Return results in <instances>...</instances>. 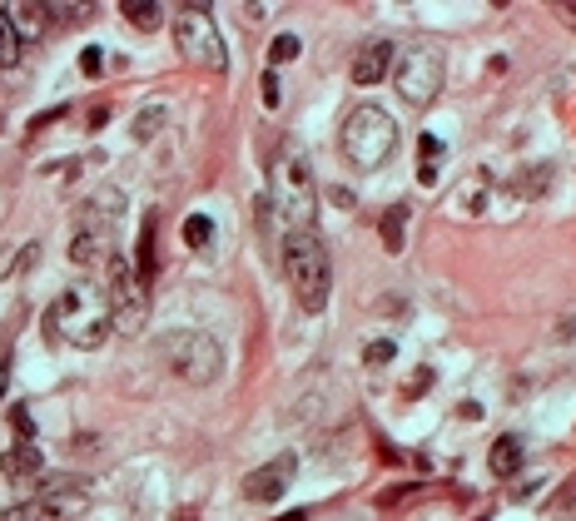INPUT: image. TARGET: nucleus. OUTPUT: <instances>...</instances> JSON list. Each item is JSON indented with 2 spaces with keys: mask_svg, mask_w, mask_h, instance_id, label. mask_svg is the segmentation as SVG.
Returning <instances> with one entry per match:
<instances>
[{
  "mask_svg": "<svg viewBox=\"0 0 576 521\" xmlns=\"http://www.w3.org/2000/svg\"><path fill=\"white\" fill-rule=\"evenodd\" d=\"M442 75H447L442 50H437V45H413V50L398 60L393 85H398V95H403L413 110H428L432 100L442 95Z\"/></svg>",
  "mask_w": 576,
  "mask_h": 521,
  "instance_id": "nucleus-9",
  "label": "nucleus"
},
{
  "mask_svg": "<svg viewBox=\"0 0 576 521\" xmlns=\"http://www.w3.org/2000/svg\"><path fill=\"white\" fill-rule=\"evenodd\" d=\"M105 303H110V323L120 333H140L149 318V283L135 273V263H125L120 254L105 263Z\"/></svg>",
  "mask_w": 576,
  "mask_h": 521,
  "instance_id": "nucleus-7",
  "label": "nucleus"
},
{
  "mask_svg": "<svg viewBox=\"0 0 576 521\" xmlns=\"http://www.w3.org/2000/svg\"><path fill=\"white\" fill-rule=\"evenodd\" d=\"M45 328H50V338H60V343H70V348H100V343L110 338V328H115V323H110L105 288L90 283V278L70 283V288L50 303Z\"/></svg>",
  "mask_w": 576,
  "mask_h": 521,
  "instance_id": "nucleus-1",
  "label": "nucleus"
},
{
  "mask_svg": "<svg viewBox=\"0 0 576 521\" xmlns=\"http://www.w3.org/2000/svg\"><path fill=\"white\" fill-rule=\"evenodd\" d=\"M184 244L189 249H209L214 244V219L209 214H189L184 219Z\"/></svg>",
  "mask_w": 576,
  "mask_h": 521,
  "instance_id": "nucleus-18",
  "label": "nucleus"
},
{
  "mask_svg": "<svg viewBox=\"0 0 576 521\" xmlns=\"http://www.w3.org/2000/svg\"><path fill=\"white\" fill-rule=\"evenodd\" d=\"M120 10H125V20H130V25H140V30H154V25L164 20V10H159L154 0H125Z\"/></svg>",
  "mask_w": 576,
  "mask_h": 521,
  "instance_id": "nucleus-19",
  "label": "nucleus"
},
{
  "mask_svg": "<svg viewBox=\"0 0 576 521\" xmlns=\"http://www.w3.org/2000/svg\"><path fill=\"white\" fill-rule=\"evenodd\" d=\"M487 194H492V179H487L482 169H472V174L452 189V209H457V214H467V219H482V214H487V204H492Z\"/></svg>",
  "mask_w": 576,
  "mask_h": 521,
  "instance_id": "nucleus-13",
  "label": "nucleus"
},
{
  "mask_svg": "<svg viewBox=\"0 0 576 521\" xmlns=\"http://www.w3.org/2000/svg\"><path fill=\"white\" fill-rule=\"evenodd\" d=\"M408 219H413L408 204H393V209L383 214V249H388V254H403V244H408Z\"/></svg>",
  "mask_w": 576,
  "mask_h": 521,
  "instance_id": "nucleus-17",
  "label": "nucleus"
},
{
  "mask_svg": "<svg viewBox=\"0 0 576 521\" xmlns=\"http://www.w3.org/2000/svg\"><path fill=\"white\" fill-rule=\"evenodd\" d=\"M293 472H298V462H293L288 452L274 457V462H264V467L244 482V497H249V502H279L288 492V482H293Z\"/></svg>",
  "mask_w": 576,
  "mask_h": 521,
  "instance_id": "nucleus-11",
  "label": "nucleus"
},
{
  "mask_svg": "<svg viewBox=\"0 0 576 521\" xmlns=\"http://www.w3.org/2000/svg\"><path fill=\"white\" fill-rule=\"evenodd\" d=\"M269 194L279 204V214L288 219V229H313V214H318V184H313V164L308 154L284 139L269 159Z\"/></svg>",
  "mask_w": 576,
  "mask_h": 521,
  "instance_id": "nucleus-2",
  "label": "nucleus"
},
{
  "mask_svg": "<svg viewBox=\"0 0 576 521\" xmlns=\"http://www.w3.org/2000/svg\"><path fill=\"white\" fill-rule=\"evenodd\" d=\"M154 229H159V219H154V214H144V234H140V263H135V273H140L144 283L154 278Z\"/></svg>",
  "mask_w": 576,
  "mask_h": 521,
  "instance_id": "nucleus-20",
  "label": "nucleus"
},
{
  "mask_svg": "<svg viewBox=\"0 0 576 521\" xmlns=\"http://www.w3.org/2000/svg\"><path fill=\"white\" fill-rule=\"evenodd\" d=\"M284 278L303 313H323L328 308L333 263H328V249H323V239L313 229H288L284 234Z\"/></svg>",
  "mask_w": 576,
  "mask_h": 521,
  "instance_id": "nucleus-3",
  "label": "nucleus"
},
{
  "mask_svg": "<svg viewBox=\"0 0 576 521\" xmlns=\"http://www.w3.org/2000/svg\"><path fill=\"white\" fill-rule=\"evenodd\" d=\"M264 100L279 105V75H264Z\"/></svg>",
  "mask_w": 576,
  "mask_h": 521,
  "instance_id": "nucleus-30",
  "label": "nucleus"
},
{
  "mask_svg": "<svg viewBox=\"0 0 576 521\" xmlns=\"http://www.w3.org/2000/svg\"><path fill=\"white\" fill-rule=\"evenodd\" d=\"M393 75V40H368V45H358V55H353V85H378V80H388Z\"/></svg>",
  "mask_w": 576,
  "mask_h": 521,
  "instance_id": "nucleus-12",
  "label": "nucleus"
},
{
  "mask_svg": "<svg viewBox=\"0 0 576 521\" xmlns=\"http://www.w3.org/2000/svg\"><path fill=\"white\" fill-rule=\"evenodd\" d=\"M557 521H576V492H567V497L557 502Z\"/></svg>",
  "mask_w": 576,
  "mask_h": 521,
  "instance_id": "nucleus-29",
  "label": "nucleus"
},
{
  "mask_svg": "<svg viewBox=\"0 0 576 521\" xmlns=\"http://www.w3.org/2000/svg\"><path fill=\"white\" fill-rule=\"evenodd\" d=\"M159 358H164V368H169L179 383H189V388H209V383L224 373V348H219L209 333H194V328L164 333V338H159Z\"/></svg>",
  "mask_w": 576,
  "mask_h": 521,
  "instance_id": "nucleus-4",
  "label": "nucleus"
},
{
  "mask_svg": "<svg viewBox=\"0 0 576 521\" xmlns=\"http://www.w3.org/2000/svg\"><path fill=\"white\" fill-rule=\"evenodd\" d=\"M418 149H423V169H437V159H442V139H437V134H423Z\"/></svg>",
  "mask_w": 576,
  "mask_h": 521,
  "instance_id": "nucleus-25",
  "label": "nucleus"
},
{
  "mask_svg": "<svg viewBox=\"0 0 576 521\" xmlns=\"http://www.w3.org/2000/svg\"><path fill=\"white\" fill-rule=\"evenodd\" d=\"M125 204L120 199H100V204H85L80 224H75V239H70V259L80 268H105L115 259V214Z\"/></svg>",
  "mask_w": 576,
  "mask_h": 521,
  "instance_id": "nucleus-8",
  "label": "nucleus"
},
{
  "mask_svg": "<svg viewBox=\"0 0 576 521\" xmlns=\"http://www.w3.org/2000/svg\"><path fill=\"white\" fill-rule=\"evenodd\" d=\"M487 467H492V477H517V472H522V437H517V432H502V437L492 442V452H487Z\"/></svg>",
  "mask_w": 576,
  "mask_h": 521,
  "instance_id": "nucleus-15",
  "label": "nucleus"
},
{
  "mask_svg": "<svg viewBox=\"0 0 576 521\" xmlns=\"http://www.w3.org/2000/svg\"><path fill=\"white\" fill-rule=\"evenodd\" d=\"M174 45L189 65L209 70V75H224L229 70V50H224V35L214 25V10L209 5H179L174 10Z\"/></svg>",
  "mask_w": 576,
  "mask_h": 521,
  "instance_id": "nucleus-6",
  "label": "nucleus"
},
{
  "mask_svg": "<svg viewBox=\"0 0 576 521\" xmlns=\"http://www.w3.org/2000/svg\"><path fill=\"white\" fill-rule=\"evenodd\" d=\"M5 20H10V30L20 35V45L25 40H40V30H45V5H5Z\"/></svg>",
  "mask_w": 576,
  "mask_h": 521,
  "instance_id": "nucleus-16",
  "label": "nucleus"
},
{
  "mask_svg": "<svg viewBox=\"0 0 576 521\" xmlns=\"http://www.w3.org/2000/svg\"><path fill=\"white\" fill-rule=\"evenodd\" d=\"M298 50H303V40H298V35H274L269 60H274V65H284V60H298Z\"/></svg>",
  "mask_w": 576,
  "mask_h": 521,
  "instance_id": "nucleus-22",
  "label": "nucleus"
},
{
  "mask_svg": "<svg viewBox=\"0 0 576 521\" xmlns=\"http://www.w3.org/2000/svg\"><path fill=\"white\" fill-rule=\"evenodd\" d=\"M20 50H25V45H20V35L10 30V20H5V5H0V70H10V65L20 60Z\"/></svg>",
  "mask_w": 576,
  "mask_h": 521,
  "instance_id": "nucleus-21",
  "label": "nucleus"
},
{
  "mask_svg": "<svg viewBox=\"0 0 576 521\" xmlns=\"http://www.w3.org/2000/svg\"><path fill=\"white\" fill-rule=\"evenodd\" d=\"M393 149H398V125H393L388 110H378V105L348 110V120H343V154H348V164L383 169Z\"/></svg>",
  "mask_w": 576,
  "mask_h": 521,
  "instance_id": "nucleus-5",
  "label": "nucleus"
},
{
  "mask_svg": "<svg viewBox=\"0 0 576 521\" xmlns=\"http://www.w3.org/2000/svg\"><path fill=\"white\" fill-rule=\"evenodd\" d=\"M100 65H105V55H100V50L90 45V50L80 55V70H85V75H100Z\"/></svg>",
  "mask_w": 576,
  "mask_h": 521,
  "instance_id": "nucleus-27",
  "label": "nucleus"
},
{
  "mask_svg": "<svg viewBox=\"0 0 576 521\" xmlns=\"http://www.w3.org/2000/svg\"><path fill=\"white\" fill-rule=\"evenodd\" d=\"M0 472H5L10 482H35V477L45 472V457H40L35 442H15V447L0 457Z\"/></svg>",
  "mask_w": 576,
  "mask_h": 521,
  "instance_id": "nucleus-14",
  "label": "nucleus"
},
{
  "mask_svg": "<svg viewBox=\"0 0 576 521\" xmlns=\"http://www.w3.org/2000/svg\"><path fill=\"white\" fill-rule=\"evenodd\" d=\"M557 15H562V20H567V25L576 30V0H572V5H557Z\"/></svg>",
  "mask_w": 576,
  "mask_h": 521,
  "instance_id": "nucleus-31",
  "label": "nucleus"
},
{
  "mask_svg": "<svg viewBox=\"0 0 576 521\" xmlns=\"http://www.w3.org/2000/svg\"><path fill=\"white\" fill-rule=\"evenodd\" d=\"M15 437H20V442H30V437H35V427H30V412H25V407H15Z\"/></svg>",
  "mask_w": 576,
  "mask_h": 521,
  "instance_id": "nucleus-28",
  "label": "nucleus"
},
{
  "mask_svg": "<svg viewBox=\"0 0 576 521\" xmlns=\"http://www.w3.org/2000/svg\"><path fill=\"white\" fill-rule=\"evenodd\" d=\"M5 388H10V363L0 358V397H5Z\"/></svg>",
  "mask_w": 576,
  "mask_h": 521,
  "instance_id": "nucleus-32",
  "label": "nucleus"
},
{
  "mask_svg": "<svg viewBox=\"0 0 576 521\" xmlns=\"http://www.w3.org/2000/svg\"><path fill=\"white\" fill-rule=\"evenodd\" d=\"M159 125H164V110H159V105H149V110H144V120L135 125V134H140V139H149Z\"/></svg>",
  "mask_w": 576,
  "mask_h": 521,
  "instance_id": "nucleus-26",
  "label": "nucleus"
},
{
  "mask_svg": "<svg viewBox=\"0 0 576 521\" xmlns=\"http://www.w3.org/2000/svg\"><path fill=\"white\" fill-rule=\"evenodd\" d=\"M85 507H90V492H85V487H55V492H45V497L5 512L0 521H70V517H80Z\"/></svg>",
  "mask_w": 576,
  "mask_h": 521,
  "instance_id": "nucleus-10",
  "label": "nucleus"
},
{
  "mask_svg": "<svg viewBox=\"0 0 576 521\" xmlns=\"http://www.w3.org/2000/svg\"><path fill=\"white\" fill-rule=\"evenodd\" d=\"M547 179H552V169H547V164H542L537 174H532V169H522V179H517V189H522L527 199H537V194L547 189Z\"/></svg>",
  "mask_w": 576,
  "mask_h": 521,
  "instance_id": "nucleus-23",
  "label": "nucleus"
},
{
  "mask_svg": "<svg viewBox=\"0 0 576 521\" xmlns=\"http://www.w3.org/2000/svg\"><path fill=\"white\" fill-rule=\"evenodd\" d=\"M393 353H398V348L383 338V343H368V353H363V358H368V368H383V363H393Z\"/></svg>",
  "mask_w": 576,
  "mask_h": 521,
  "instance_id": "nucleus-24",
  "label": "nucleus"
}]
</instances>
